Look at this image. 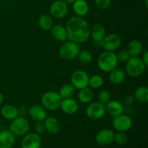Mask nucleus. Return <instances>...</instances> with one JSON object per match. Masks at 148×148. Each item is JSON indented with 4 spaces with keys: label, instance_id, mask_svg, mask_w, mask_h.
<instances>
[{
    "label": "nucleus",
    "instance_id": "f257e3e1",
    "mask_svg": "<svg viewBox=\"0 0 148 148\" xmlns=\"http://www.w3.org/2000/svg\"><path fill=\"white\" fill-rule=\"evenodd\" d=\"M65 27L68 39L77 44L87 41L90 37V27L82 17L74 16L70 17Z\"/></svg>",
    "mask_w": 148,
    "mask_h": 148
},
{
    "label": "nucleus",
    "instance_id": "f03ea898",
    "mask_svg": "<svg viewBox=\"0 0 148 148\" xmlns=\"http://www.w3.org/2000/svg\"><path fill=\"white\" fill-rule=\"evenodd\" d=\"M116 55L114 51H104L98 58V66L102 72H110L118 64Z\"/></svg>",
    "mask_w": 148,
    "mask_h": 148
},
{
    "label": "nucleus",
    "instance_id": "7ed1b4c3",
    "mask_svg": "<svg viewBox=\"0 0 148 148\" xmlns=\"http://www.w3.org/2000/svg\"><path fill=\"white\" fill-rule=\"evenodd\" d=\"M62 98L59 92L55 91H47L42 95L40 98L41 106L46 110L50 111H56L60 108Z\"/></svg>",
    "mask_w": 148,
    "mask_h": 148
},
{
    "label": "nucleus",
    "instance_id": "20e7f679",
    "mask_svg": "<svg viewBox=\"0 0 148 148\" xmlns=\"http://www.w3.org/2000/svg\"><path fill=\"white\" fill-rule=\"evenodd\" d=\"M126 63L125 72L132 77H140L145 71L146 66L138 56H131Z\"/></svg>",
    "mask_w": 148,
    "mask_h": 148
},
{
    "label": "nucleus",
    "instance_id": "39448f33",
    "mask_svg": "<svg viewBox=\"0 0 148 148\" xmlns=\"http://www.w3.org/2000/svg\"><path fill=\"white\" fill-rule=\"evenodd\" d=\"M79 44L71 40H66L60 46L59 50V56L64 60H72L77 57L79 53Z\"/></svg>",
    "mask_w": 148,
    "mask_h": 148
},
{
    "label": "nucleus",
    "instance_id": "423d86ee",
    "mask_svg": "<svg viewBox=\"0 0 148 148\" xmlns=\"http://www.w3.org/2000/svg\"><path fill=\"white\" fill-rule=\"evenodd\" d=\"M30 130L29 121L25 117L17 116L14 119L12 120L10 125V131L15 137L24 136L27 134Z\"/></svg>",
    "mask_w": 148,
    "mask_h": 148
},
{
    "label": "nucleus",
    "instance_id": "0eeeda50",
    "mask_svg": "<svg viewBox=\"0 0 148 148\" xmlns=\"http://www.w3.org/2000/svg\"><path fill=\"white\" fill-rule=\"evenodd\" d=\"M87 116L90 119L97 121L101 119L106 114L105 105L100 102H93L90 103L86 108Z\"/></svg>",
    "mask_w": 148,
    "mask_h": 148
},
{
    "label": "nucleus",
    "instance_id": "6e6552de",
    "mask_svg": "<svg viewBox=\"0 0 148 148\" xmlns=\"http://www.w3.org/2000/svg\"><path fill=\"white\" fill-rule=\"evenodd\" d=\"M121 44V38L116 33H110L106 35L100 46L105 51H116Z\"/></svg>",
    "mask_w": 148,
    "mask_h": 148
},
{
    "label": "nucleus",
    "instance_id": "1a4fd4ad",
    "mask_svg": "<svg viewBox=\"0 0 148 148\" xmlns=\"http://www.w3.org/2000/svg\"><path fill=\"white\" fill-rule=\"evenodd\" d=\"M71 84L75 89L80 90L88 87L89 76L86 72L81 69L75 71L70 77Z\"/></svg>",
    "mask_w": 148,
    "mask_h": 148
},
{
    "label": "nucleus",
    "instance_id": "9d476101",
    "mask_svg": "<svg viewBox=\"0 0 148 148\" xmlns=\"http://www.w3.org/2000/svg\"><path fill=\"white\" fill-rule=\"evenodd\" d=\"M113 127L117 132L129 131L132 126V121L129 116L121 114L120 115L114 117L112 121Z\"/></svg>",
    "mask_w": 148,
    "mask_h": 148
},
{
    "label": "nucleus",
    "instance_id": "9b49d317",
    "mask_svg": "<svg viewBox=\"0 0 148 148\" xmlns=\"http://www.w3.org/2000/svg\"><path fill=\"white\" fill-rule=\"evenodd\" d=\"M49 12L51 16L54 18H63L68 12V6L62 0H56L51 4Z\"/></svg>",
    "mask_w": 148,
    "mask_h": 148
},
{
    "label": "nucleus",
    "instance_id": "f8f14e48",
    "mask_svg": "<svg viewBox=\"0 0 148 148\" xmlns=\"http://www.w3.org/2000/svg\"><path fill=\"white\" fill-rule=\"evenodd\" d=\"M114 141V132L109 129H103L100 130L95 136V142L99 145H109Z\"/></svg>",
    "mask_w": 148,
    "mask_h": 148
},
{
    "label": "nucleus",
    "instance_id": "ddd939ff",
    "mask_svg": "<svg viewBox=\"0 0 148 148\" xmlns=\"http://www.w3.org/2000/svg\"><path fill=\"white\" fill-rule=\"evenodd\" d=\"M41 139L36 132H27L22 140V148H40Z\"/></svg>",
    "mask_w": 148,
    "mask_h": 148
},
{
    "label": "nucleus",
    "instance_id": "4468645a",
    "mask_svg": "<svg viewBox=\"0 0 148 148\" xmlns=\"http://www.w3.org/2000/svg\"><path fill=\"white\" fill-rule=\"evenodd\" d=\"M29 116L32 120L37 121H43L47 117L46 110L42 106L33 105L28 108L27 111Z\"/></svg>",
    "mask_w": 148,
    "mask_h": 148
},
{
    "label": "nucleus",
    "instance_id": "2eb2a0df",
    "mask_svg": "<svg viewBox=\"0 0 148 148\" xmlns=\"http://www.w3.org/2000/svg\"><path fill=\"white\" fill-rule=\"evenodd\" d=\"M60 108L64 114L72 115L77 112L79 109V104L76 100L72 98L62 99L60 105Z\"/></svg>",
    "mask_w": 148,
    "mask_h": 148
},
{
    "label": "nucleus",
    "instance_id": "dca6fc26",
    "mask_svg": "<svg viewBox=\"0 0 148 148\" xmlns=\"http://www.w3.org/2000/svg\"><path fill=\"white\" fill-rule=\"evenodd\" d=\"M106 111L112 117L123 114L124 111V107L121 103L116 100H110L105 104Z\"/></svg>",
    "mask_w": 148,
    "mask_h": 148
},
{
    "label": "nucleus",
    "instance_id": "f3484780",
    "mask_svg": "<svg viewBox=\"0 0 148 148\" xmlns=\"http://www.w3.org/2000/svg\"><path fill=\"white\" fill-rule=\"evenodd\" d=\"M90 36L93 41L100 46L106 36V29L101 23H95L90 27Z\"/></svg>",
    "mask_w": 148,
    "mask_h": 148
},
{
    "label": "nucleus",
    "instance_id": "a211bd4d",
    "mask_svg": "<svg viewBox=\"0 0 148 148\" xmlns=\"http://www.w3.org/2000/svg\"><path fill=\"white\" fill-rule=\"evenodd\" d=\"M15 144V136L10 130L0 132V148H12Z\"/></svg>",
    "mask_w": 148,
    "mask_h": 148
},
{
    "label": "nucleus",
    "instance_id": "6ab92c4d",
    "mask_svg": "<svg viewBox=\"0 0 148 148\" xmlns=\"http://www.w3.org/2000/svg\"><path fill=\"white\" fill-rule=\"evenodd\" d=\"M45 126V130L51 134H58L60 131L61 126L60 123L57 119L54 116L46 117V119L43 121Z\"/></svg>",
    "mask_w": 148,
    "mask_h": 148
},
{
    "label": "nucleus",
    "instance_id": "aec40b11",
    "mask_svg": "<svg viewBox=\"0 0 148 148\" xmlns=\"http://www.w3.org/2000/svg\"><path fill=\"white\" fill-rule=\"evenodd\" d=\"M126 78V72L121 68L116 67L111 70L109 72V75H108V79L110 82L114 85H120L125 80Z\"/></svg>",
    "mask_w": 148,
    "mask_h": 148
},
{
    "label": "nucleus",
    "instance_id": "412c9836",
    "mask_svg": "<svg viewBox=\"0 0 148 148\" xmlns=\"http://www.w3.org/2000/svg\"><path fill=\"white\" fill-rule=\"evenodd\" d=\"M51 36L58 41L64 42L67 40V32L66 27L62 25H54L50 29Z\"/></svg>",
    "mask_w": 148,
    "mask_h": 148
},
{
    "label": "nucleus",
    "instance_id": "4be33fe9",
    "mask_svg": "<svg viewBox=\"0 0 148 148\" xmlns=\"http://www.w3.org/2000/svg\"><path fill=\"white\" fill-rule=\"evenodd\" d=\"M72 5L74 12L77 16L83 17L89 12V5L85 0H76Z\"/></svg>",
    "mask_w": 148,
    "mask_h": 148
},
{
    "label": "nucleus",
    "instance_id": "5701e85b",
    "mask_svg": "<svg viewBox=\"0 0 148 148\" xmlns=\"http://www.w3.org/2000/svg\"><path fill=\"white\" fill-rule=\"evenodd\" d=\"M1 115L4 119L12 121L18 116L17 108L10 104L4 106L1 109Z\"/></svg>",
    "mask_w": 148,
    "mask_h": 148
},
{
    "label": "nucleus",
    "instance_id": "b1692460",
    "mask_svg": "<svg viewBox=\"0 0 148 148\" xmlns=\"http://www.w3.org/2000/svg\"><path fill=\"white\" fill-rule=\"evenodd\" d=\"M127 50L131 56H139L143 51V45L140 40L134 39L128 43Z\"/></svg>",
    "mask_w": 148,
    "mask_h": 148
},
{
    "label": "nucleus",
    "instance_id": "393cba45",
    "mask_svg": "<svg viewBox=\"0 0 148 148\" xmlns=\"http://www.w3.org/2000/svg\"><path fill=\"white\" fill-rule=\"evenodd\" d=\"M79 90L77 95V99L79 102L82 104L90 103L93 98V92L92 89L87 87Z\"/></svg>",
    "mask_w": 148,
    "mask_h": 148
},
{
    "label": "nucleus",
    "instance_id": "a878e982",
    "mask_svg": "<svg viewBox=\"0 0 148 148\" xmlns=\"http://www.w3.org/2000/svg\"><path fill=\"white\" fill-rule=\"evenodd\" d=\"M135 101H137L140 103H145L148 101V88L146 86L138 87L134 90V94Z\"/></svg>",
    "mask_w": 148,
    "mask_h": 148
},
{
    "label": "nucleus",
    "instance_id": "bb28decb",
    "mask_svg": "<svg viewBox=\"0 0 148 148\" xmlns=\"http://www.w3.org/2000/svg\"><path fill=\"white\" fill-rule=\"evenodd\" d=\"M38 25L41 30H50L53 26V19L49 14H42L38 19Z\"/></svg>",
    "mask_w": 148,
    "mask_h": 148
},
{
    "label": "nucleus",
    "instance_id": "cd10ccee",
    "mask_svg": "<svg viewBox=\"0 0 148 148\" xmlns=\"http://www.w3.org/2000/svg\"><path fill=\"white\" fill-rule=\"evenodd\" d=\"M75 93V88L71 83H66L62 85L59 90V94L62 99L72 98Z\"/></svg>",
    "mask_w": 148,
    "mask_h": 148
},
{
    "label": "nucleus",
    "instance_id": "c85d7f7f",
    "mask_svg": "<svg viewBox=\"0 0 148 148\" xmlns=\"http://www.w3.org/2000/svg\"><path fill=\"white\" fill-rule=\"evenodd\" d=\"M104 83V79L102 76L99 75H94L89 77L88 86L93 89H98L101 88Z\"/></svg>",
    "mask_w": 148,
    "mask_h": 148
},
{
    "label": "nucleus",
    "instance_id": "c756f323",
    "mask_svg": "<svg viewBox=\"0 0 148 148\" xmlns=\"http://www.w3.org/2000/svg\"><path fill=\"white\" fill-rule=\"evenodd\" d=\"M82 64H88L90 63L92 60V55L90 51L87 50H82L79 51V53L77 57Z\"/></svg>",
    "mask_w": 148,
    "mask_h": 148
},
{
    "label": "nucleus",
    "instance_id": "7c9ffc66",
    "mask_svg": "<svg viewBox=\"0 0 148 148\" xmlns=\"http://www.w3.org/2000/svg\"><path fill=\"white\" fill-rule=\"evenodd\" d=\"M114 141L119 145H124L128 142V137L125 132H117L116 134H114Z\"/></svg>",
    "mask_w": 148,
    "mask_h": 148
},
{
    "label": "nucleus",
    "instance_id": "2f4dec72",
    "mask_svg": "<svg viewBox=\"0 0 148 148\" xmlns=\"http://www.w3.org/2000/svg\"><path fill=\"white\" fill-rule=\"evenodd\" d=\"M98 102L105 105L107 102L111 100V93L107 90H102L99 92L98 95Z\"/></svg>",
    "mask_w": 148,
    "mask_h": 148
},
{
    "label": "nucleus",
    "instance_id": "473e14b6",
    "mask_svg": "<svg viewBox=\"0 0 148 148\" xmlns=\"http://www.w3.org/2000/svg\"><path fill=\"white\" fill-rule=\"evenodd\" d=\"M116 55L117 60L118 62H121V63H124V62H127L129 60L131 56L130 55V53H128L127 50H121L118 52L117 53H116Z\"/></svg>",
    "mask_w": 148,
    "mask_h": 148
},
{
    "label": "nucleus",
    "instance_id": "72a5a7b5",
    "mask_svg": "<svg viewBox=\"0 0 148 148\" xmlns=\"http://www.w3.org/2000/svg\"><path fill=\"white\" fill-rule=\"evenodd\" d=\"M95 3L101 10H106L111 4V0H95Z\"/></svg>",
    "mask_w": 148,
    "mask_h": 148
},
{
    "label": "nucleus",
    "instance_id": "f704fd0d",
    "mask_svg": "<svg viewBox=\"0 0 148 148\" xmlns=\"http://www.w3.org/2000/svg\"><path fill=\"white\" fill-rule=\"evenodd\" d=\"M45 126L43 121H37L35 124V131L38 134H41L45 131Z\"/></svg>",
    "mask_w": 148,
    "mask_h": 148
},
{
    "label": "nucleus",
    "instance_id": "c9c22d12",
    "mask_svg": "<svg viewBox=\"0 0 148 148\" xmlns=\"http://www.w3.org/2000/svg\"><path fill=\"white\" fill-rule=\"evenodd\" d=\"M135 101V99H134V97L133 95H125V96L123 98V103H124V105L126 106H131L132 105L133 103Z\"/></svg>",
    "mask_w": 148,
    "mask_h": 148
},
{
    "label": "nucleus",
    "instance_id": "e433bc0d",
    "mask_svg": "<svg viewBox=\"0 0 148 148\" xmlns=\"http://www.w3.org/2000/svg\"><path fill=\"white\" fill-rule=\"evenodd\" d=\"M17 111H18V116L25 117V116L27 114L28 110L27 109V108L25 106H21L17 108Z\"/></svg>",
    "mask_w": 148,
    "mask_h": 148
},
{
    "label": "nucleus",
    "instance_id": "4c0bfd02",
    "mask_svg": "<svg viewBox=\"0 0 148 148\" xmlns=\"http://www.w3.org/2000/svg\"><path fill=\"white\" fill-rule=\"evenodd\" d=\"M142 61H143V63H144V64L146 66V67H147L148 66V52H147V51H145L143 52Z\"/></svg>",
    "mask_w": 148,
    "mask_h": 148
},
{
    "label": "nucleus",
    "instance_id": "58836bf2",
    "mask_svg": "<svg viewBox=\"0 0 148 148\" xmlns=\"http://www.w3.org/2000/svg\"><path fill=\"white\" fill-rule=\"evenodd\" d=\"M62 1H63L64 2L65 4L68 6V5H71V4H73V3L76 1V0H62Z\"/></svg>",
    "mask_w": 148,
    "mask_h": 148
},
{
    "label": "nucleus",
    "instance_id": "ea45409f",
    "mask_svg": "<svg viewBox=\"0 0 148 148\" xmlns=\"http://www.w3.org/2000/svg\"><path fill=\"white\" fill-rule=\"evenodd\" d=\"M3 102H4V95L1 92H0V105H1Z\"/></svg>",
    "mask_w": 148,
    "mask_h": 148
},
{
    "label": "nucleus",
    "instance_id": "a19ab883",
    "mask_svg": "<svg viewBox=\"0 0 148 148\" xmlns=\"http://www.w3.org/2000/svg\"><path fill=\"white\" fill-rule=\"evenodd\" d=\"M54 1H56V0H54Z\"/></svg>",
    "mask_w": 148,
    "mask_h": 148
}]
</instances>
